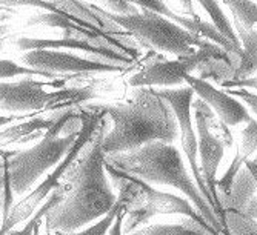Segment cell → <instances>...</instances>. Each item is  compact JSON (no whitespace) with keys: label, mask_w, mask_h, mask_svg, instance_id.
Returning a JSON list of instances; mask_svg holds the SVG:
<instances>
[{"label":"cell","mask_w":257,"mask_h":235,"mask_svg":"<svg viewBox=\"0 0 257 235\" xmlns=\"http://www.w3.org/2000/svg\"><path fill=\"white\" fill-rule=\"evenodd\" d=\"M13 120H17V115H0V126H5L10 125Z\"/></svg>","instance_id":"cell-29"},{"label":"cell","mask_w":257,"mask_h":235,"mask_svg":"<svg viewBox=\"0 0 257 235\" xmlns=\"http://www.w3.org/2000/svg\"><path fill=\"white\" fill-rule=\"evenodd\" d=\"M225 227L229 235H257V221L237 210H225Z\"/></svg>","instance_id":"cell-24"},{"label":"cell","mask_w":257,"mask_h":235,"mask_svg":"<svg viewBox=\"0 0 257 235\" xmlns=\"http://www.w3.org/2000/svg\"><path fill=\"white\" fill-rule=\"evenodd\" d=\"M106 117L100 120L94 135L79 155L65 178L69 184L65 198L46 215V229L53 232H76L77 229L103 218L117 203L109 186L105 169V154L102 151L103 137L108 131Z\"/></svg>","instance_id":"cell-1"},{"label":"cell","mask_w":257,"mask_h":235,"mask_svg":"<svg viewBox=\"0 0 257 235\" xmlns=\"http://www.w3.org/2000/svg\"><path fill=\"white\" fill-rule=\"evenodd\" d=\"M17 50L20 51H39V50H79L83 51L89 56V59L102 62V63H109L115 66H131L134 60L119 51L114 50H106L100 48V46L91 45L88 42H82L73 37L63 36L62 39H34V37H20L14 42Z\"/></svg>","instance_id":"cell-13"},{"label":"cell","mask_w":257,"mask_h":235,"mask_svg":"<svg viewBox=\"0 0 257 235\" xmlns=\"http://www.w3.org/2000/svg\"><path fill=\"white\" fill-rule=\"evenodd\" d=\"M157 94L165 100L174 111L177 122H179V131L182 135V148L185 155L188 157L190 166L193 171V175L196 178V184L199 187V191L202 192V195L206 198V201L213 206L214 212L219 218V209L209 194L208 186L200 174V166L197 164V138H196V132L193 129V120H191V106H193V99H194V91L191 86H183V88H163V89H157ZM220 221V220H219Z\"/></svg>","instance_id":"cell-8"},{"label":"cell","mask_w":257,"mask_h":235,"mask_svg":"<svg viewBox=\"0 0 257 235\" xmlns=\"http://www.w3.org/2000/svg\"><path fill=\"white\" fill-rule=\"evenodd\" d=\"M234 17V27L251 31L257 27V4L254 2H225Z\"/></svg>","instance_id":"cell-23"},{"label":"cell","mask_w":257,"mask_h":235,"mask_svg":"<svg viewBox=\"0 0 257 235\" xmlns=\"http://www.w3.org/2000/svg\"><path fill=\"white\" fill-rule=\"evenodd\" d=\"M17 76L22 77H34L40 76L43 79H48L51 82L54 80H69L73 76H65V74H54V73H45L39 71V69L30 68V66H23L19 65L13 60H0V79H14Z\"/></svg>","instance_id":"cell-21"},{"label":"cell","mask_w":257,"mask_h":235,"mask_svg":"<svg viewBox=\"0 0 257 235\" xmlns=\"http://www.w3.org/2000/svg\"><path fill=\"white\" fill-rule=\"evenodd\" d=\"M28 27L33 25H46V27H53V28H62L63 30V36L73 37L82 42H88L91 45L100 46V48H106V50H114L119 51L128 57H131L133 60H136L140 53L137 45L126 36H117V34H109V33H94L89 31L77 23H74L73 20H69L57 13H45V14H39L34 16L28 20L27 23Z\"/></svg>","instance_id":"cell-12"},{"label":"cell","mask_w":257,"mask_h":235,"mask_svg":"<svg viewBox=\"0 0 257 235\" xmlns=\"http://www.w3.org/2000/svg\"><path fill=\"white\" fill-rule=\"evenodd\" d=\"M237 37L242 43V59L236 71L234 80L251 79L257 73V27L251 31L236 28Z\"/></svg>","instance_id":"cell-18"},{"label":"cell","mask_w":257,"mask_h":235,"mask_svg":"<svg viewBox=\"0 0 257 235\" xmlns=\"http://www.w3.org/2000/svg\"><path fill=\"white\" fill-rule=\"evenodd\" d=\"M199 79L209 82L213 80L216 83H225L229 80H234L236 79V71L237 68L234 65V62L231 60V57L223 53L219 56H213L206 60H203L199 68Z\"/></svg>","instance_id":"cell-16"},{"label":"cell","mask_w":257,"mask_h":235,"mask_svg":"<svg viewBox=\"0 0 257 235\" xmlns=\"http://www.w3.org/2000/svg\"><path fill=\"white\" fill-rule=\"evenodd\" d=\"M2 210H4V198L0 197V212H2Z\"/></svg>","instance_id":"cell-30"},{"label":"cell","mask_w":257,"mask_h":235,"mask_svg":"<svg viewBox=\"0 0 257 235\" xmlns=\"http://www.w3.org/2000/svg\"><path fill=\"white\" fill-rule=\"evenodd\" d=\"M130 235H220L214 230H208L191 218L180 220L173 224H153L145 226Z\"/></svg>","instance_id":"cell-19"},{"label":"cell","mask_w":257,"mask_h":235,"mask_svg":"<svg viewBox=\"0 0 257 235\" xmlns=\"http://www.w3.org/2000/svg\"><path fill=\"white\" fill-rule=\"evenodd\" d=\"M56 120V115L50 117V119H33L30 122H23L19 125H14L4 132H0V142L4 143H11V142H31L34 138L43 137L45 132L42 131H48Z\"/></svg>","instance_id":"cell-17"},{"label":"cell","mask_w":257,"mask_h":235,"mask_svg":"<svg viewBox=\"0 0 257 235\" xmlns=\"http://www.w3.org/2000/svg\"><path fill=\"white\" fill-rule=\"evenodd\" d=\"M125 175L130 180H133L136 184H139L140 189H142L144 194H145V203L142 206H137V207H133V209L128 210L126 221H125V226H123V233L125 235H130L134 230H137L140 226L147 224V221L150 218H153L154 215H157V214H163V215H183V217H188V218L197 221L199 224H202L208 230L217 232L214 227H211L205 221L202 214L193 206V203L190 200H186L183 197H177L174 194L162 192V191L156 189V187H153L151 184H148L147 181H142V180H139L136 177H131L128 174H125Z\"/></svg>","instance_id":"cell-7"},{"label":"cell","mask_w":257,"mask_h":235,"mask_svg":"<svg viewBox=\"0 0 257 235\" xmlns=\"http://www.w3.org/2000/svg\"><path fill=\"white\" fill-rule=\"evenodd\" d=\"M103 5L109 8L108 13L115 16H134L140 13V10L134 5V2H126V0H112V2H105Z\"/></svg>","instance_id":"cell-26"},{"label":"cell","mask_w":257,"mask_h":235,"mask_svg":"<svg viewBox=\"0 0 257 235\" xmlns=\"http://www.w3.org/2000/svg\"><path fill=\"white\" fill-rule=\"evenodd\" d=\"M4 50V39H0V51Z\"/></svg>","instance_id":"cell-31"},{"label":"cell","mask_w":257,"mask_h":235,"mask_svg":"<svg viewBox=\"0 0 257 235\" xmlns=\"http://www.w3.org/2000/svg\"><path fill=\"white\" fill-rule=\"evenodd\" d=\"M106 163L131 177H136L148 184L173 186L185 194L193 206L202 214L205 221L214 227L220 235H228L219 221L213 206L202 195L196 181L186 169L180 151L174 145L153 142L130 152L105 155Z\"/></svg>","instance_id":"cell-3"},{"label":"cell","mask_w":257,"mask_h":235,"mask_svg":"<svg viewBox=\"0 0 257 235\" xmlns=\"http://www.w3.org/2000/svg\"><path fill=\"white\" fill-rule=\"evenodd\" d=\"M0 235H4V233H0Z\"/></svg>","instance_id":"cell-32"},{"label":"cell","mask_w":257,"mask_h":235,"mask_svg":"<svg viewBox=\"0 0 257 235\" xmlns=\"http://www.w3.org/2000/svg\"><path fill=\"white\" fill-rule=\"evenodd\" d=\"M133 96L128 103L99 106L112 122L102 142L105 155L130 152L153 142L173 145L179 137L177 117L157 89L136 88Z\"/></svg>","instance_id":"cell-2"},{"label":"cell","mask_w":257,"mask_h":235,"mask_svg":"<svg viewBox=\"0 0 257 235\" xmlns=\"http://www.w3.org/2000/svg\"><path fill=\"white\" fill-rule=\"evenodd\" d=\"M128 206H125L120 212H119V215L115 217V221L112 223V226H111V229H109V235H122V220L126 217V214H128Z\"/></svg>","instance_id":"cell-28"},{"label":"cell","mask_w":257,"mask_h":235,"mask_svg":"<svg viewBox=\"0 0 257 235\" xmlns=\"http://www.w3.org/2000/svg\"><path fill=\"white\" fill-rule=\"evenodd\" d=\"M185 83L193 88V91L199 96L200 100H203L208 106L217 114L219 120L225 126H237L239 123H249L252 117L249 115L248 109L243 103L236 100L228 92H223L213 86V83L200 80L196 76H186Z\"/></svg>","instance_id":"cell-14"},{"label":"cell","mask_w":257,"mask_h":235,"mask_svg":"<svg viewBox=\"0 0 257 235\" xmlns=\"http://www.w3.org/2000/svg\"><path fill=\"white\" fill-rule=\"evenodd\" d=\"M22 62L30 68L39 69L45 73L65 74V76H86L92 73H119L125 68L109 63L96 62L92 59H83L69 51L59 50H39L28 51L22 56Z\"/></svg>","instance_id":"cell-11"},{"label":"cell","mask_w":257,"mask_h":235,"mask_svg":"<svg viewBox=\"0 0 257 235\" xmlns=\"http://www.w3.org/2000/svg\"><path fill=\"white\" fill-rule=\"evenodd\" d=\"M65 194H66V186L62 184L60 187H57L56 191L51 192V195L46 198V201L36 210V214L30 218V221L25 226H23L22 229H19V230H11V232H8L5 235H34V230L39 229L40 221L43 220V217L48 215L51 210L65 198Z\"/></svg>","instance_id":"cell-20"},{"label":"cell","mask_w":257,"mask_h":235,"mask_svg":"<svg viewBox=\"0 0 257 235\" xmlns=\"http://www.w3.org/2000/svg\"><path fill=\"white\" fill-rule=\"evenodd\" d=\"M257 151V120H251L246 123V128L242 131V142L237 155L248 161V157H251Z\"/></svg>","instance_id":"cell-25"},{"label":"cell","mask_w":257,"mask_h":235,"mask_svg":"<svg viewBox=\"0 0 257 235\" xmlns=\"http://www.w3.org/2000/svg\"><path fill=\"white\" fill-rule=\"evenodd\" d=\"M257 195V177L246 166H242L237 172L234 181H232L229 191L225 195H220V209L225 210H237L243 212L248 203ZM225 217V215H223Z\"/></svg>","instance_id":"cell-15"},{"label":"cell","mask_w":257,"mask_h":235,"mask_svg":"<svg viewBox=\"0 0 257 235\" xmlns=\"http://www.w3.org/2000/svg\"><path fill=\"white\" fill-rule=\"evenodd\" d=\"M105 14L145 48L174 54L177 59L188 57L197 50L214 45L193 36L177 23L150 10H142L134 16H115L105 10Z\"/></svg>","instance_id":"cell-5"},{"label":"cell","mask_w":257,"mask_h":235,"mask_svg":"<svg viewBox=\"0 0 257 235\" xmlns=\"http://www.w3.org/2000/svg\"><path fill=\"white\" fill-rule=\"evenodd\" d=\"M225 51L217 45L209 46V48L197 50L194 54L177 59V60H154L148 63L142 71L137 73L130 79V85L134 88H153V86H176L185 83V77L191 76L199 65L213 57L223 54Z\"/></svg>","instance_id":"cell-9"},{"label":"cell","mask_w":257,"mask_h":235,"mask_svg":"<svg viewBox=\"0 0 257 235\" xmlns=\"http://www.w3.org/2000/svg\"><path fill=\"white\" fill-rule=\"evenodd\" d=\"M228 94H229V96H237V97H239L240 100H243V102L248 105V108L257 115V94L249 92V91L245 89V88H240V89H229Z\"/></svg>","instance_id":"cell-27"},{"label":"cell","mask_w":257,"mask_h":235,"mask_svg":"<svg viewBox=\"0 0 257 235\" xmlns=\"http://www.w3.org/2000/svg\"><path fill=\"white\" fill-rule=\"evenodd\" d=\"M193 106L196 108L197 152H199V158H200V174H202V177L208 186L209 194H211V197H213V200L219 209V220H220L222 226L225 227V217H223V212L220 209L219 194L216 189V181H217L216 175H217L219 164H220L222 157H223V142L211 132V128H209V125H208L206 114L211 111L208 108V105L203 100L196 99V102H193ZM225 230H226V227H225Z\"/></svg>","instance_id":"cell-10"},{"label":"cell","mask_w":257,"mask_h":235,"mask_svg":"<svg viewBox=\"0 0 257 235\" xmlns=\"http://www.w3.org/2000/svg\"><path fill=\"white\" fill-rule=\"evenodd\" d=\"M102 119H103V112L99 109V106H96V109L92 114H85L83 129H82V132H80V135L77 138V142L74 143L73 149L69 151V154L62 160V163L59 164V166H56V169L48 177H46L31 194H28L25 198H23L22 201H19L11 209L10 215L4 220V224H2V227H0V233L5 235V233L11 232L13 227H16L23 220L31 218L36 214V210L40 207V204L45 203L46 198L51 195V192L62 186L59 183L60 177L66 174V171L71 168V164L77 160V157L80 155L83 148H86V145L89 143V140L92 138V135H94V132H96V129H97Z\"/></svg>","instance_id":"cell-6"},{"label":"cell","mask_w":257,"mask_h":235,"mask_svg":"<svg viewBox=\"0 0 257 235\" xmlns=\"http://www.w3.org/2000/svg\"><path fill=\"white\" fill-rule=\"evenodd\" d=\"M200 5L205 8V11L209 14V17H211V23L217 28V31L223 37H226L231 43H234L237 48H242V43H240V40L237 37V33L234 31V28H232L229 19L222 11L220 4L219 2H206V0H202Z\"/></svg>","instance_id":"cell-22"},{"label":"cell","mask_w":257,"mask_h":235,"mask_svg":"<svg viewBox=\"0 0 257 235\" xmlns=\"http://www.w3.org/2000/svg\"><path fill=\"white\" fill-rule=\"evenodd\" d=\"M83 123L85 114L80 111H60L56 114L54 125L37 145L23 151H8V172L14 195L27 194L46 171L59 166L77 142Z\"/></svg>","instance_id":"cell-4"}]
</instances>
